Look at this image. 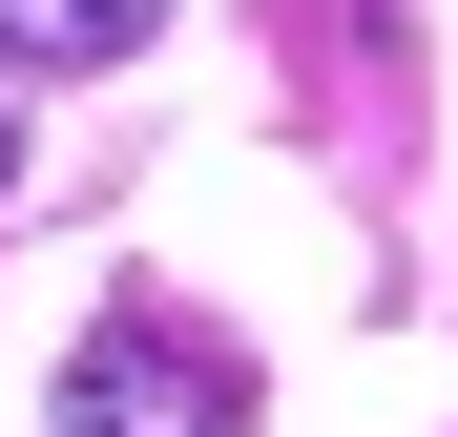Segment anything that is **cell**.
<instances>
[{"mask_svg":"<svg viewBox=\"0 0 458 437\" xmlns=\"http://www.w3.org/2000/svg\"><path fill=\"white\" fill-rule=\"evenodd\" d=\"M42 416H63V437H229V416H250V375H229V333H188L167 291H125V313L63 354Z\"/></svg>","mask_w":458,"mask_h":437,"instance_id":"1","label":"cell"},{"mask_svg":"<svg viewBox=\"0 0 458 437\" xmlns=\"http://www.w3.org/2000/svg\"><path fill=\"white\" fill-rule=\"evenodd\" d=\"M125 42H167V0H0V63H125Z\"/></svg>","mask_w":458,"mask_h":437,"instance_id":"2","label":"cell"},{"mask_svg":"<svg viewBox=\"0 0 458 437\" xmlns=\"http://www.w3.org/2000/svg\"><path fill=\"white\" fill-rule=\"evenodd\" d=\"M0 208H21V63H0Z\"/></svg>","mask_w":458,"mask_h":437,"instance_id":"3","label":"cell"}]
</instances>
